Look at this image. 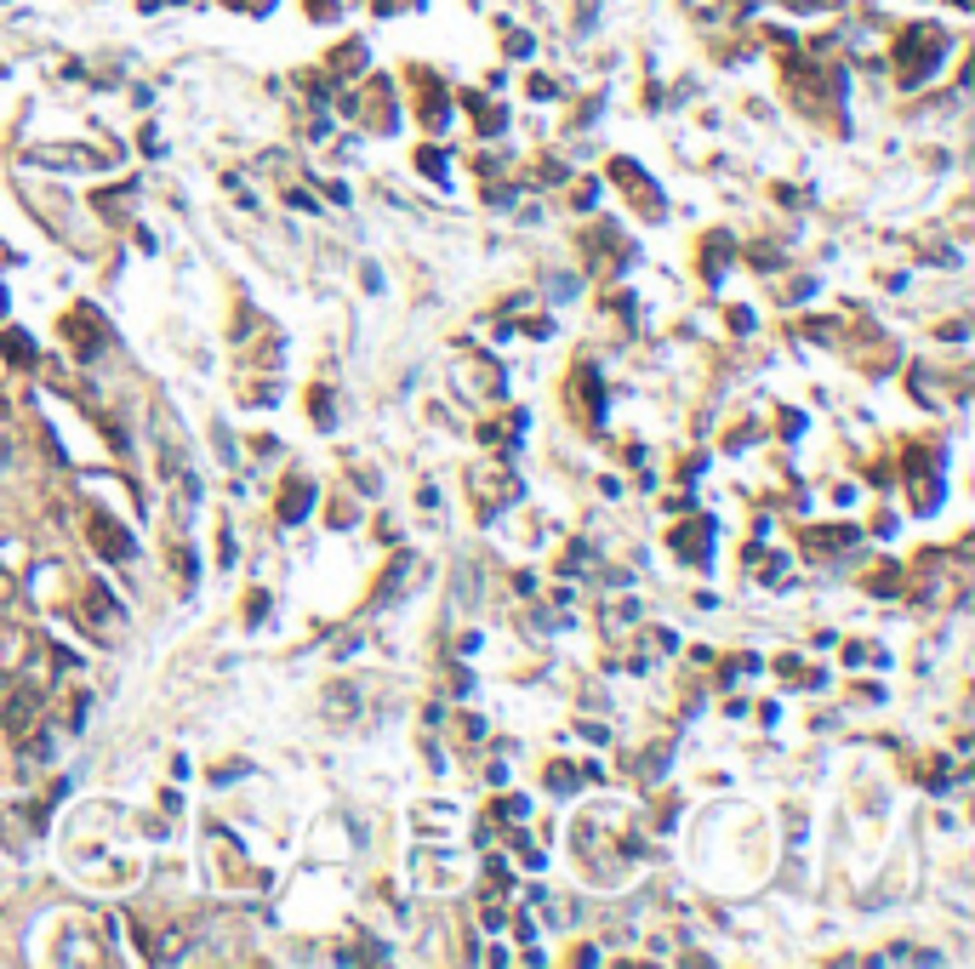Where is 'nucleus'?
Returning a JSON list of instances; mask_svg holds the SVG:
<instances>
[{
    "instance_id": "nucleus-1",
    "label": "nucleus",
    "mask_w": 975,
    "mask_h": 969,
    "mask_svg": "<svg viewBox=\"0 0 975 969\" xmlns=\"http://www.w3.org/2000/svg\"><path fill=\"white\" fill-rule=\"evenodd\" d=\"M890 58H896L901 86H918L924 75H936V69H942V58H947V29H936V23H913V29H901Z\"/></svg>"
}]
</instances>
